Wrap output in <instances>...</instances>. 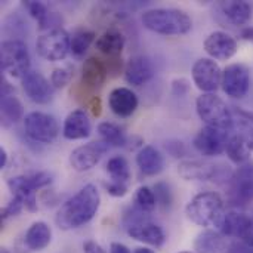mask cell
Listing matches in <instances>:
<instances>
[{"mask_svg":"<svg viewBox=\"0 0 253 253\" xmlns=\"http://www.w3.org/2000/svg\"><path fill=\"white\" fill-rule=\"evenodd\" d=\"M101 205V196L93 184L84 185L73 197L65 200L56 212V225L64 230H76L93 219Z\"/></svg>","mask_w":253,"mask_h":253,"instance_id":"1","label":"cell"},{"mask_svg":"<svg viewBox=\"0 0 253 253\" xmlns=\"http://www.w3.org/2000/svg\"><path fill=\"white\" fill-rule=\"evenodd\" d=\"M142 25L157 34L163 36H182L191 31V16L176 7H154L141 15Z\"/></svg>","mask_w":253,"mask_h":253,"instance_id":"2","label":"cell"},{"mask_svg":"<svg viewBox=\"0 0 253 253\" xmlns=\"http://www.w3.org/2000/svg\"><path fill=\"white\" fill-rule=\"evenodd\" d=\"M187 218L203 228L215 227L219 230L221 222L225 216V205L222 197L213 191H203L194 196L187 208H185Z\"/></svg>","mask_w":253,"mask_h":253,"instance_id":"3","label":"cell"},{"mask_svg":"<svg viewBox=\"0 0 253 253\" xmlns=\"http://www.w3.org/2000/svg\"><path fill=\"white\" fill-rule=\"evenodd\" d=\"M50 184L52 175L49 172H34L7 179V188L12 197L19 199L28 212H37V190L46 188Z\"/></svg>","mask_w":253,"mask_h":253,"instance_id":"4","label":"cell"},{"mask_svg":"<svg viewBox=\"0 0 253 253\" xmlns=\"http://www.w3.org/2000/svg\"><path fill=\"white\" fill-rule=\"evenodd\" d=\"M196 110L206 126L221 130H230L234 125L233 114L225 101L216 93H202L196 101Z\"/></svg>","mask_w":253,"mask_h":253,"instance_id":"5","label":"cell"},{"mask_svg":"<svg viewBox=\"0 0 253 253\" xmlns=\"http://www.w3.org/2000/svg\"><path fill=\"white\" fill-rule=\"evenodd\" d=\"M0 64L3 73L12 79H21L30 71L31 58L27 44L19 39L4 40L0 46Z\"/></svg>","mask_w":253,"mask_h":253,"instance_id":"6","label":"cell"},{"mask_svg":"<svg viewBox=\"0 0 253 253\" xmlns=\"http://www.w3.org/2000/svg\"><path fill=\"white\" fill-rule=\"evenodd\" d=\"M25 135L37 144H52L59 135V126L53 116L42 111H33L24 117Z\"/></svg>","mask_w":253,"mask_h":253,"instance_id":"7","label":"cell"},{"mask_svg":"<svg viewBox=\"0 0 253 253\" xmlns=\"http://www.w3.org/2000/svg\"><path fill=\"white\" fill-rule=\"evenodd\" d=\"M70 34L64 28L56 27L47 30L37 39L36 50L43 59L56 62L67 58V55L70 53Z\"/></svg>","mask_w":253,"mask_h":253,"instance_id":"8","label":"cell"},{"mask_svg":"<svg viewBox=\"0 0 253 253\" xmlns=\"http://www.w3.org/2000/svg\"><path fill=\"white\" fill-rule=\"evenodd\" d=\"M191 77L202 93H215L221 87L222 70L212 58H200L191 68Z\"/></svg>","mask_w":253,"mask_h":253,"instance_id":"9","label":"cell"},{"mask_svg":"<svg viewBox=\"0 0 253 253\" xmlns=\"http://www.w3.org/2000/svg\"><path fill=\"white\" fill-rule=\"evenodd\" d=\"M221 87L224 93L234 99H242L251 89V70L242 62L230 64L222 70Z\"/></svg>","mask_w":253,"mask_h":253,"instance_id":"10","label":"cell"},{"mask_svg":"<svg viewBox=\"0 0 253 253\" xmlns=\"http://www.w3.org/2000/svg\"><path fill=\"white\" fill-rule=\"evenodd\" d=\"M108 148L110 145L104 141H90L71 151L70 165L76 172H87L99 163Z\"/></svg>","mask_w":253,"mask_h":253,"instance_id":"11","label":"cell"},{"mask_svg":"<svg viewBox=\"0 0 253 253\" xmlns=\"http://www.w3.org/2000/svg\"><path fill=\"white\" fill-rule=\"evenodd\" d=\"M227 142H228V136L225 130L205 126L196 135L193 145L200 154L206 157H216L225 151Z\"/></svg>","mask_w":253,"mask_h":253,"instance_id":"12","label":"cell"},{"mask_svg":"<svg viewBox=\"0 0 253 253\" xmlns=\"http://www.w3.org/2000/svg\"><path fill=\"white\" fill-rule=\"evenodd\" d=\"M22 89L27 95V98L39 105H46L53 98L55 87L52 86L50 80H47L40 71L30 70L22 77Z\"/></svg>","mask_w":253,"mask_h":253,"instance_id":"13","label":"cell"},{"mask_svg":"<svg viewBox=\"0 0 253 253\" xmlns=\"http://www.w3.org/2000/svg\"><path fill=\"white\" fill-rule=\"evenodd\" d=\"M203 47L212 59L228 61L237 53L239 43L231 34L225 31H213L206 37Z\"/></svg>","mask_w":253,"mask_h":253,"instance_id":"14","label":"cell"},{"mask_svg":"<svg viewBox=\"0 0 253 253\" xmlns=\"http://www.w3.org/2000/svg\"><path fill=\"white\" fill-rule=\"evenodd\" d=\"M126 233L136 242L153 248H162L166 243V234L163 228L148 219H141L126 225Z\"/></svg>","mask_w":253,"mask_h":253,"instance_id":"15","label":"cell"},{"mask_svg":"<svg viewBox=\"0 0 253 253\" xmlns=\"http://www.w3.org/2000/svg\"><path fill=\"white\" fill-rule=\"evenodd\" d=\"M92 133V122L84 110L71 111L62 125V135L68 141L86 139Z\"/></svg>","mask_w":253,"mask_h":253,"instance_id":"16","label":"cell"},{"mask_svg":"<svg viewBox=\"0 0 253 253\" xmlns=\"http://www.w3.org/2000/svg\"><path fill=\"white\" fill-rule=\"evenodd\" d=\"M154 77V65L144 55L132 56L125 65V80L132 86H142Z\"/></svg>","mask_w":253,"mask_h":253,"instance_id":"17","label":"cell"},{"mask_svg":"<svg viewBox=\"0 0 253 253\" xmlns=\"http://www.w3.org/2000/svg\"><path fill=\"white\" fill-rule=\"evenodd\" d=\"M138 96L129 87H116L108 95V107L110 110L122 119L130 117L135 114L138 108Z\"/></svg>","mask_w":253,"mask_h":253,"instance_id":"18","label":"cell"},{"mask_svg":"<svg viewBox=\"0 0 253 253\" xmlns=\"http://www.w3.org/2000/svg\"><path fill=\"white\" fill-rule=\"evenodd\" d=\"M178 173L185 181H209L216 176V166L206 160H184L178 166Z\"/></svg>","mask_w":253,"mask_h":253,"instance_id":"19","label":"cell"},{"mask_svg":"<svg viewBox=\"0 0 253 253\" xmlns=\"http://www.w3.org/2000/svg\"><path fill=\"white\" fill-rule=\"evenodd\" d=\"M108 76L107 65L96 56H89L82 67V84L86 89L95 90L102 87Z\"/></svg>","mask_w":253,"mask_h":253,"instance_id":"20","label":"cell"},{"mask_svg":"<svg viewBox=\"0 0 253 253\" xmlns=\"http://www.w3.org/2000/svg\"><path fill=\"white\" fill-rule=\"evenodd\" d=\"M233 193L240 203L253 202V162L242 165L233 176Z\"/></svg>","mask_w":253,"mask_h":253,"instance_id":"21","label":"cell"},{"mask_svg":"<svg viewBox=\"0 0 253 253\" xmlns=\"http://www.w3.org/2000/svg\"><path fill=\"white\" fill-rule=\"evenodd\" d=\"M50 242H52V230L43 221L33 222L24 234V246L30 252H40L46 249L50 245Z\"/></svg>","mask_w":253,"mask_h":253,"instance_id":"22","label":"cell"},{"mask_svg":"<svg viewBox=\"0 0 253 253\" xmlns=\"http://www.w3.org/2000/svg\"><path fill=\"white\" fill-rule=\"evenodd\" d=\"M136 166L139 168V170L144 175L156 176V175H159L163 170L165 159H163L162 153L156 147L145 145L136 154Z\"/></svg>","mask_w":253,"mask_h":253,"instance_id":"23","label":"cell"},{"mask_svg":"<svg viewBox=\"0 0 253 253\" xmlns=\"http://www.w3.org/2000/svg\"><path fill=\"white\" fill-rule=\"evenodd\" d=\"M126 39L119 28H108L95 42L96 49L108 58H117L123 52Z\"/></svg>","mask_w":253,"mask_h":253,"instance_id":"24","label":"cell"},{"mask_svg":"<svg viewBox=\"0 0 253 253\" xmlns=\"http://www.w3.org/2000/svg\"><path fill=\"white\" fill-rule=\"evenodd\" d=\"M251 222V216H248L243 212L239 211H230L225 213L221 227H219V233L225 237H236V239H243L246 228Z\"/></svg>","mask_w":253,"mask_h":253,"instance_id":"25","label":"cell"},{"mask_svg":"<svg viewBox=\"0 0 253 253\" xmlns=\"http://www.w3.org/2000/svg\"><path fill=\"white\" fill-rule=\"evenodd\" d=\"M196 253H227V242L219 231L203 230L196 242H194Z\"/></svg>","mask_w":253,"mask_h":253,"instance_id":"26","label":"cell"},{"mask_svg":"<svg viewBox=\"0 0 253 253\" xmlns=\"http://www.w3.org/2000/svg\"><path fill=\"white\" fill-rule=\"evenodd\" d=\"M225 153L228 156V159L242 166L248 162H251V144H249V138H246L243 133L234 135L228 138L227 147H225Z\"/></svg>","mask_w":253,"mask_h":253,"instance_id":"27","label":"cell"},{"mask_svg":"<svg viewBox=\"0 0 253 253\" xmlns=\"http://www.w3.org/2000/svg\"><path fill=\"white\" fill-rule=\"evenodd\" d=\"M224 15L234 25H246L252 19V6L245 0H230L221 3Z\"/></svg>","mask_w":253,"mask_h":253,"instance_id":"28","label":"cell"},{"mask_svg":"<svg viewBox=\"0 0 253 253\" xmlns=\"http://www.w3.org/2000/svg\"><path fill=\"white\" fill-rule=\"evenodd\" d=\"M0 114H1V123L3 126H10L18 123L19 120H24V107L21 101L13 95H4L1 96L0 102Z\"/></svg>","mask_w":253,"mask_h":253,"instance_id":"29","label":"cell"},{"mask_svg":"<svg viewBox=\"0 0 253 253\" xmlns=\"http://www.w3.org/2000/svg\"><path fill=\"white\" fill-rule=\"evenodd\" d=\"M98 133L101 136V141H104L110 147H125L127 144V138L123 129L114 123H110V122L99 123Z\"/></svg>","mask_w":253,"mask_h":253,"instance_id":"30","label":"cell"},{"mask_svg":"<svg viewBox=\"0 0 253 253\" xmlns=\"http://www.w3.org/2000/svg\"><path fill=\"white\" fill-rule=\"evenodd\" d=\"M95 40V33L90 30H77L73 37H71V43H70V52L74 58L80 59L84 56V53L89 50L90 44Z\"/></svg>","mask_w":253,"mask_h":253,"instance_id":"31","label":"cell"},{"mask_svg":"<svg viewBox=\"0 0 253 253\" xmlns=\"http://www.w3.org/2000/svg\"><path fill=\"white\" fill-rule=\"evenodd\" d=\"M107 173L110 175L113 182L127 184L130 179V168L127 160L122 156L111 157L107 163Z\"/></svg>","mask_w":253,"mask_h":253,"instance_id":"32","label":"cell"},{"mask_svg":"<svg viewBox=\"0 0 253 253\" xmlns=\"http://www.w3.org/2000/svg\"><path fill=\"white\" fill-rule=\"evenodd\" d=\"M133 205L138 211L144 212V213H151L156 206H157V199H156V194H154V190H151L150 187L147 185H142L139 187L136 191H135V196H133Z\"/></svg>","mask_w":253,"mask_h":253,"instance_id":"33","label":"cell"},{"mask_svg":"<svg viewBox=\"0 0 253 253\" xmlns=\"http://www.w3.org/2000/svg\"><path fill=\"white\" fill-rule=\"evenodd\" d=\"M24 4H25L28 13L37 21L39 27L43 30V27H44V24H46V21H47V18H49V15H50V12L47 10L46 4H43V3H40V1H33V0H28V1H25Z\"/></svg>","mask_w":253,"mask_h":253,"instance_id":"34","label":"cell"},{"mask_svg":"<svg viewBox=\"0 0 253 253\" xmlns=\"http://www.w3.org/2000/svg\"><path fill=\"white\" fill-rule=\"evenodd\" d=\"M73 79V68L70 65L56 67L50 74V83L55 89H64Z\"/></svg>","mask_w":253,"mask_h":253,"instance_id":"35","label":"cell"},{"mask_svg":"<svg viewBox=\"0 0 253 253\" xmlns=\"http://www.w3.org/2000/svg\"><path fill=\"white\" fill-rule=\"evenodd\" d=\"M154 194L157 199V205H160L163 209L170 208L172 202H173V194L170 187L166 182H157L154 185Z\"/></svg>","mask_w":253,"mask_h":253,"instance_id":"36","label":"cell"},{"mask_svg":"<svg viewBox=\"0 0 253 253\" xmlns=\"http://www.w3.org/2000/svg\"><path fill=\"white\" fill-rule=\"evenodd\" d=\"M22 209H25L22 202L19 199H16V197H12V200L1 209V221H6L7 218L19 215Z\"/></svg>","mask_w":253,"mask_h":253,"instance_id":"37","label":"cell"},{"mask_svg":"<svg viewBox=\"0 0 253 253\" xmlns=\"http://www.w3.org/2000/svg\"><path fill=\"white\" fill-rule=\"evenodd\" d=\"M107 188V193L113 197H125L129 191V187L127 184H122V182H110L105 185Z\"/></svg>","mask_w":253,"mask_h":253,"instance_id":"38","label":"cell"},{"mask_svg":"<svg viewBox=\"0 0 253 253\" xmlns=\"http://www.w3.org/2000/svg\"><path fill=\"white\" fill-rule=\"evenodd\" d=\"M165 147L173 157H182L185 154V147L181 141H169L165 144Z\"/></svg>","mask_w":253,"mask_h":253,"instance_id":"39","label":"cell"},{"mask_svg":"<svg viewBox=\"0 0 253 253\" xmlns=\"http://www.w3.org/2000/svg\"><path fill=\"white\" fill-rule=\"evenodd\" d=\"M188 89H190V86H188L187 79H176L172 82V92L178 96H182L184 93H187Z\"/></svg>","mask_w":253,"mask_h":253,"instance_id":"40","label":"cell"},{"mask_svg":"<svg viewBox=\"0 0 253 253\" xmlns=\"http://www.w3.org/2000/svg\"><path fill=\"white\" fill-rule=\"evenodd\" d=\"M83 252L84 253H107V251L101 246V245H98L96 242H93V240H89V242H84L83 243Z\"/></svg>","mask_w":253,"mask_h":253,"instance_id":"41","label":"cell"},{"mask_svg":"<svg viewBox=\"0 0 253 253\" xmlns=\"http://www.w3.org/2000/svg\"><path fill=\"white\" fill-rule=\"evenodd\" d=\"M87 107H89L92 116H95V117H99V116H101V113H102V105H101V98H99V96H93V98L90 99V102L87 104Z\"/></svg>","mask_w":253,"mask_h":253,"instance_id":"42","label":"cell"},{"mask_svg":"<svg viewBox=\"0 0 253 253\" xmlns=\"http://www.w3.org/2000/svg\"><path fill=\"white\" fill-rule=\"evenodd\" d=\"M242 242L249 248V249H253V216H251V222L246 228V233L242 239Z\"/></svg>","mask_w":253,"mask_h":253,"instance_id":"43","label":"cell"},{"mask_svg":"<svg viewBox=\"0 0 253 253\" xmlns=\"http://www.w3.org/2000/svg\"><path fill=\"white\" fill-rule=\"evenodd\" d=\"M110 253H132V252H130V249H129L126 245L114 242V243H111V245H110Z\"/></svg>","mask_w":253,"mask_h":253,"instance_id":"44","label":"cell"},{"mask_svg":"<svg viewBox=\"0 0 253 253\" xmlns=\"http://www.w3.org/2000/svg\"><path fill=\"white\" fill-rule=\"evenodd\" d=\"M7 165V151L4 147H0V169H4Z\"/></svg>","mask_w":253,"mask_h":253,"instance_id":"45","label":"cell"},{"mask_svg":"<svg viewBox=\"0 0 253 253\" xmlns=\"http://www.w3.org/2000/svg\"><path fill=\"white\" fill-rule=\"evenodd\" d=\"M242 36H243V39H245V40L253 42V27H248V28H245V30H243V33H242Z\"/></svg>","mask_w":253,"mask_h":253,"instance_id":"46","label":"cell"},{"mask_svg":"<svg viewBox=\"0 0 253 253\" xmlns=\"http://www.w3.org/2000/svg\"><path fill=\"white\" fill-rule=\"evenodd\" d=\"M133 253H156L154 251H151V249H148V248H136Z\"/></svg>","mask_w":253,"mask_h":253,"instance_id":"47","label":"cell"},{"mask_svg":"<svg viewBox=\"0 0 253 253\" xmlns=\"http://www.w3.org/2000/svg\"><path fill=\"white\" fill-rule=\"evenodd\" d=\"M178 253H196V252H190V251H184V252H178Z\"/></svg>","mask_w":253,"mask_h":253,"instance_id":"48","label":"cell"}]
</instances>
